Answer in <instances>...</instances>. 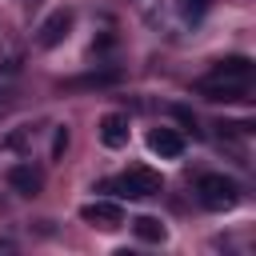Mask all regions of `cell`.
<instances>
[{
    "mask_svg": "<svg viewBox=\"0 0 256 256\" xmlns=\"http://www.w3.org/2000/svg\"><path fill=\"white\" fill-rule=\"evenodd\" d=\"M148 152L152 156H160V160H180L184 156V136L176 132V128H152L148 132Z\"/></svg>",
    "mask_w": 256,
    "mask_h": 256,
    "instance_id": "277c9868",
    "label": "cell"
},
{
    "mask_svg": "<svg viewBox=\"0 0 256 256\" xmlns=\"http://www.w3.org/2000/svg\"><path fill=\"white\" fill-rule=\"evenodd\" d=\"M108 84H116V72H96V76H76V80H68V88H108Z\"/></svg>",
    "mask_w": 256,
    "mask_h": 256,
    "instance_id": "7c38bea8",
    "label": "cell"
},
{
    "mask_svg": "<svg viewBox=\"0 0 256 256\" xmlns=\"http://www.w3.org/2000/svg\"><path fill=\"white\" fill-rule=\"evenodd\" d=\"M144 4H148V0H140V8H144Z\"/></svg>",
    "mask_w": 256,
    "mask_h": 256,
    "instance_id": "9a60e30c",
    "label": "cell"
},
{
    "mask_svg": "<svg viewBox=\"0 0 256 256\" xmlns=\"http://www.w3.org/2000/svg\"><path fill=\"white\" fill-rule=\"evenodd\" d=\"M100 144H104V148H124V144H128V116L104 112V116H100Z\"/></svg>",
    "mask_w": 256,
    "mask_h": 256,
    "instance_id": "52a82bcc",
    "label": "cell"
},
{
    "mask_svg": "<svg viewBox=\"0 0 256 256\" xmlns=\"http://www.w3.org/2000/svg\"><path fill=\"white\" fill-rule=\"evenodd\" d=\"M104 188H116V192L128 196V200H148V196H160L164 180H160V172H152V168H144V164H132V168L120 172L116 180H104Z\"/></svg>",
    "mask_w": 256,
    "mask_h": 256,
    "instance_id": "6da1fadb",
    "label": "cell"
},
{
    "mask_svg": "<svg viewBox=\"0 0 256 256\" xmlns=\"http://www.w3.org/2000/svg\"><path fill=\"white\" fill-rule=\"evenodd\" d=\"M80 220L92 224V228H120L124 224V208L112 204V200H92L80 208Z\"/></svg>",
    "mask_w": 256,
    "mask_h": 256,
    "instance_id": "5b68a950",
    "label": "cell"
},
{
    "mask_svg": "<svg viewBox=\"0 0 256 256\" xmlns=\"http://www.w3.org/2000/svg\"><path fill=\"white\" fill-rule=\"evenodd\" d=\"M64 148H68V128H56V136H52V160H60Z\"/></svg>",
    "mask_w": 256,
    "mask_h": 256,
    "instance_id": "5bb4252c",
    "label": "cell"
},
{
    "mask_svg": "<svg viewBox=\"0 0 256 256\" xmlns=\"http://www.w3.org/2000/svg\"><path fill=\"white\" fill-rule=\"evenodd\" d=\"M32 144V124H20L16 132H8L4 140H0V148H8V152H24Z\"/></svg>",
    "mask_w": 256,
    "mask_h": 256,
    "instance_id": "8fae6325",
    "label": "cell"
},
{
    "mask_svg": "<svg viewBox=\"0 0 256 256\" xmlns=\"http://www.w3.org/2000/svg\"><path fill=\"white\" fill-rule=\"evenodd\" d=\"M248 76H252V60H248V56H224V60H216V68H212V76H208V80L248 84Z\"/></svg>",
    "mask_w": 256,
    "mask_h": 256,
    "instance_id": "8992f818",
    "label": "cell"
},
{
    "mask_svg": "<svg viewBox=\"0 0 256 256\" xmlns=\"http://www.w3.org/2000/svg\"><path fill=\"white\" fill-rule=\"evenodd\" d=\"M204 8H208V0H180V12H184L188 20H200Z\"/></svg>",
    "mask_w": 256,
    "mask_h": 256,
    "instance_id": "4fadbf2b",
    "label": "cell"
},
{
    "mask_svg": "<svg viewBox=\"0 0 256 256\" xmlns=\"http://www.w3.org/2000/svg\"><path fill=\"white\" fill-rule=\"evenodd\" d=\"M8 188L20 192V196H36V192L44 188V176H40L32 164H12V168H8Z\"/></svg>",
    "mask_w": 256,
    "mask_h": 256,
    "instance_id": "ba28073f",
    "label": "cell"
},
{
    "mask_svg": "<svg viewBox=\"0 0 256 256\" xmlns=\"http://www.w3.org/2000/svg\"><path fill=\"white\" fill-rule=\"evenodd\" d=\"M72 24H76V12H72V8H52V12L40 20V28H36V44H40V48L64 44V40L72 36Z\"/></svg>",
    "mask_w": 256,
    "mask_h": 256,
    "instance_id": "3957f363",
    "label": "cell"
},
{
    "mask_svg": "<svg viewBox=\"0 0 256 256\" xmlns=\"http://www.w3.org/2000/svg\"><path fill=\"white\" fill-rule=\"evenodd\" d=\"M196 92H200V96H208V100H224V104H232V100H244V96H248V88H244V84H228V80H200V84H196Z\"/></svg>",
    "mask_w": 256,
    "mask_h": 256,
    "instance_id": "9c48e42d",
    "label": "cell"
},
{
    "mask_svg": "<svg viewBox=\"0 0 256 256\" xmlns=\"http://www.w3.org/2000/svg\"><path fill=\"white\" fill-rule=\"evenodd\" d=\"M196 196H200L204 208L224 212V208H232V204L240 200V184H236L232 176H224V172H204V176L196 180Z\"/></svg>",
    "mask_w": 256,
    "mask_h": 256,
    "instance_id": "7a4b0ae2",
    "label": "cell"
},
{
    "mask_svg": "<svg viewBox=\"0 0 256 256\" xmlns=\"http://www.w3.org/2000/svg\"><path fill=\"white\" fill-rule=\"evenodd\" d=\"M132 232H136L144 244H164V240H168V228H164V220H156V216H148V212L132 220Z\"/></svg>",
    "mask_w": 256,
    "mask_h": 256,
    "instance_id": "30bf717a",
    "label": "cell"
}]
</instances>
